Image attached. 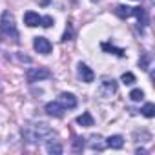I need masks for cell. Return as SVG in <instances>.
I'll list each match as a JSON object with an SVG mask.
<instances>
[{
	"instance_id": "6da1fadb",
	"label": "cell",
	"mask_w": 155,
	"mask_h": 155,
	"mask_svg": "<svg viewBox=\"0 0 155 155\" xmlns=\"http://www.w3.org/2000/svg\"><path fill=\"white\" fill-rule=\"evenodd\" d=\"M0 31H2V35H6L9 38H17L18 37L17 24H15V17L9 11H4L2 17H0Z\"/></svg>"
},
{
	"instance_id": "7a4b0ae2",
	"label": "cell",
	"mask_w": 155,
	"mask_h": 155,
	"mask_svg": "<svg viewBox=\"0 0 155 155\" xmlns=\"http://www.w3.org/2000/svg\"><path fill=\"white\" fill-rule=\"evenodd\" d=\"M51 135H53V130L48 124H44V122H38V124H33V126L28 128V137H29L31 142L44 140V139H48Z\"/></svg>"
},
{
	"instance_id": "3957f363",
	"label": "cell",
	"mask_w": 155,
	"mask_h": 155,
	"mask_svg": "<svg viewBox=\"0 0 155 155\" xmlns=\"http://www.w3.org/2000/svg\"><path fill=\"white\" fill-rule=\"evenodd\" d=\"M26 77H28V82L33 84V82H38V81L49 79V77H51V71L46 69V68H29L28 73H26Z\"/></svg>"
},
{
	"instance_id": "277c9868",
	"label": "cell",
	"mask_w": 155,
	"mask_h": 155,
	"mask_svg": "<svg viewBox=\"0 0 155 155\" xmlns=\"http://www.w3.org/2000/svg\"><path fill=\"white\" fill-rule=\"evenodd\" d=\"M99 93H101V97H104V99H110L111 95H115V93H117V81H113V79H104V81L101 82V86H99Z\"/></svg>"
},
{
	"instance_id": "5b68a950",
	"label": "cell",
	"mask_w": 155,
	"mask_h": 155,
	"mask_svg": "<svg viewBox=\"0 0 155 155\" xmlns=\"http://www.w3.org/2000/svg\"><path fill=\"white\" fill-rule=\"evenodd\" d=\"M33 48H35L40 55H49V53H51V49H53L51 42H49L46 37H37V38H35V42H33Z\"/></svg>"
},
{
	"instance_id": "8992f818",
	"label": "cell",
	"mask_w": 155,
	"mask_h": 155,
	"mask_svg": "<svg viewBox=\"0 0 155 155\" xmlns=\"http://www.w3.org/2000/svg\"><path fill=\"white\" fill-rule=\"evenodd\" d=\"M64 106L58 102V101H53V102H48L46 104V113L48 115H53V117H62L64 115Z\"/></svg>"
},
{
	"instance_id": "52a82bcc",
	"label": "cell",
	"mask_w": 155,
	"mask_h": 155,
	"mask_svg": "<svg viewBox=\"0 0 155 155\" xmlns=\"http://www.w3.org/2000/svg\"><path fill=\"white\" fill-rule=\"evenodd\" d=\"M77 71H79V77H81V79H82V82H93L95 81V73L91 71V68H88L86 64H79V69H77Z\"/></svg>"
},
{
	"instance_id": "ba28073f",
	"label": "cell",
	"mask_w": 155,
	"mask_h": 155,
	"mask_svg": "<svg viewBox=\"0 0 155 155\" xmlns=\"http://www.w3.org/2000/svg\"><path fill=\"white\" fill-rule=\"evenodd\" d=\"M58 102L64 106V110H73L75 106H77V99H75V95H71V93H62L60 97H58Z\"/></svg>"
},
{
	"instance_id": "9c48e42d",
	"label": "cell",
	"mask_w": 155,
	"mask_h": 155,
	"mask_svg": "<svg viewBox=\"0 0 155 155\" xmlns=\"http://www.w3.org/2000/svg\"><path fill=\"white\" fill-rule=\"evenodd\" d=\"M40 15L38 13H35V11H28L26 15H24V24L26 26H29V28H35V26H38L40 24Z\"/></svg>"
},
{
	"instance_id": "30bf717a",
	"label": "cell",
	"mask_w": 155,
	"mask_h": 155,
	"mask_svg": "<svg viewBox=\"0 0 155 155\" xmlns=\"http://www.w3.org/2000/svg\"><path fill=\"white\" fill-rule=\"evenodd\" d=\"M106 146H110V148H113V150H120V148L124 146L122 135H111V137H108V139H106Z\"/></svg>"
},
{
	"instance_id": "8fae6325",
	"label": "cell",
	"mask_w": 155,
	"mask_h": 155,
	"mask_svg": "<svg viewBox=\"0 0 155 155\" xmlns=\"http://www.w3.org/2000/svg\"><path fill=\"white\" fill-rule=\"evenodd\" d=\"M77 122H79L81 126H84V128H91L93 126V117H91L90 111H84L82 115L77 117Z\"/></svg>"
},
{
	"instance_id": "7c38bea8",
	"label": "cell",
	"mask_w": 155,
	"mask_h": 155,
	"mask_svg": "<svg viewBox=\"0 0 155 155\" xmlns=\"http://www.w3.org/2000/svg\"><path fill=\"white\" fill-rule=\"evenodd\" d=\"M101 48L104 49V51H108V53H113V55H117V57H124L126 53H124V49H120V48H115V46H111V44H106V42H102L101 44Z\"/></svg>"
},
{
	"instance_id": "4fadbf2b",
	"label": "cell",
	"mask_w": 155,
	"mask_h": 155,
	"mask_svg": "<svg viewBox=\"0 0 155 155\" xmlns=\"http://www.w3.org/2000/svg\"><path fill=\"white\" fill-rule=\"evenodd\" d=\"M140 113H142L144 117H148V119H151V117H155V104H153V102H146V104L142 106V110H140Z\"/></svg>"
},
{
	"instance_id": "5bb4252c",
	"label": "cell",
	"mask_w": 155,
	"mask_h": 155,
	"mask_svg": "<svg viewBox=\"0 0 155 155\" xmlns=\"http://www.w3.org/2000/svg\"><path fill=\"white\" fill-rule=\"evenodd\" d=\"M131 15L133 17H137V20H139V24H146V13H144V9L142 8H131Z\"/></svg>"
},
{
	"instance_id": "9a60e30c",
	"label": "cell",
	"mask_w": 155,
	"mask_h": 155,
	"mask_svg": "<svg viewBox=\"0 0 155 155\" xmlns=\"http://www.w3.org/2000/svg\"><path fill=\"white\" fill-rule=\"evenodd\" d=\"M115 15L120 17V18H128V17H131V8H128V6H117Z\"/></svg>"
},
{
	"instance_id": "2e32d148",
	"label": "cell",
	"mask_w": 155,
	"mask_h": 155,
	"mask_svg": "<svg viewBox=\"0 0 155 155\" xmlns=\"http://www.w3.org/2000/svg\"><path fill=\"white\" fill-rule=\"evenodd\" d=\"M46 150H48V153H55V155H60L62 153V146L58 142H48L46 144Z\"/></svg>"
},
{
	"instance_id": "e0dca14e",
	"label": "cell",
	"mask_w": 155,
	"mask_h": 155,
	"mask_svg": "<svg viewBox=\"0 0 155 155\" xmlns=\"http://www.w3.org/2000/svg\"><path fill=\"white\" fill-rule=\"evenodd\" d=\"M130 99H131L133 102H139V101L144 99V91H142V90H131V91H130Z\"/></svg>"
},
{
	"instance_id": "ac0fdd59",
	"label": "cell",
	"mask_w": 155,
	"mask_h": 155,
	"mask_svg": "<svg viewBox=\"0 0 155 155\" xmlns=\"http://www.w3.org/2000/svg\"><path fill=\"white\" fill-rule=\"evenodd\" d=\"M120 81H122L124 84H128V86H130V84H133V82H135V75H133V73H130V71H126V73H122Z\"/></svg>"
},
{
	"instance_id": "d6986e66",
	"label": "cell",
	"mask_w": 155,
	"mask_h": 155,
	"mask_svg": "<svg viewBox=\"0 0 155 155\" xmlns=\"http://www.w3.org/2000/svg\"><path fill=\"white\" fill-rule=\"evenodd\" d=\"M40 26H44V28H51L53 26V17H42L40 18Z\"/></svg>"
},
{
	"instance_id": "ffe728a7",
	"label": "cell",
	"mask_w": 155,
	"mask_h": 155,
	"mask_svg": "<svg viewBox=\"0 0 155 155\" xmlns=\"http://www.w3.org/2000/svg\"><path fill=\"white\" fill-rule=\"evenodd\" d=\"M82 148H84V140L82 139H77L75 144H73V151H81Z\"/></svg>"
},
{
	"instance_id": "44dd1931",
	"label": "cell",
	"mask_w": 155,
	"mask_h": 155,
	"mask_svg": "<svg viewBox=\"0 0 155 155\" xmlns=\"http://www.w3.org/2000/svg\"><path fill=\"white\" fill-rule=\"evenodd\" d=\"M148 62H150V57H148V55H144V58H142V60H139V64H140V68H142V69H148Z\"/></svg>"
},
{
	"instance_id": "7402d4cb",
	"label": "cell",
	"mask_w": 155,
	"mask_h": 155,
	"mask_svg": "<svg viewBox=\"0 0 155 155\" xmlns=\"http://www.w3.org/2000/svg\"><path fill=\"white\" fill-rule=\"evenodd\" d=\"M68 40H71V29H66V33L62 37V42H68Z\"/></svg>"
},
{
	"instance_id": "603a6c76",
	"label": "cell",
	"mask_w": 155,
	"mask_h": 155,
	"mask_svg": "<svg viewBox=\"0 0 155 155\" xmlns=\"http://www.w3.org/2000/svg\"><path fill=\"white\" fill-rule=\"evenodd\" d=\"M48 2H49V0H42V4H44V6H46V4H48Z\"/></svg>"
},
{
	"instance_id": "cb8c5ba5",
	"label": "cell",
	"mask_w": 155,
	"mask_h": 155,
	"mask_svg": "<svg viewBox=\"0 0 155 155\" xmlns=\"http://www.w3.org/2000/svg\"><path fill=\"white\" fill-rule=\"evenodd\" d=\"M93 2H97V0H93Z\"/></svg>"
}]
</instances>
